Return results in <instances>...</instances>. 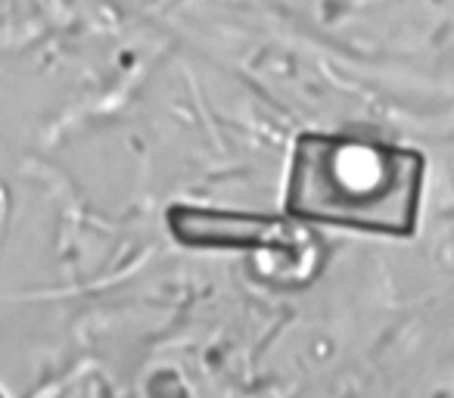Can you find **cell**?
Masks as SVG:
<instances>
[{
    "mask_svg": "<svg viewBox=\"0 0 454 398\" xmlns=\"http://www.w3.org/2000/svg\"><path fill=\"white\" fill-rule=\"evenodd\" d=\"M0 398H4V392H0Z\"/></svg>",
    "mask_w": 454,
    "mask_h": 398,
    "instance_id": "cell-3",
    "label": "cell"
},
{
    "mask_svg": "<svg viewBox=\"0 0 454 398\" xmlns=\"http://www.w3.org/2000/svg\"><path fill=\"white\" fill-rule=\"evenodd\" d=\"M427 156L355 134H302L286 177V215L299 224L414 237Z\"/></svg>",
    "mask_w": 454,
    "mask_h": 398,
    "instance_id": "cell-1",
    "label": "cell"
},
{
    "mask_svg": "<svg viewBox=\"0 0 454 398\" xmlns=\"http://www.w3.org/2000/svg\"><path fill=\"white\" fill-rule=\"evenodd\" d=\"M293 218L247 215L175 206L168 212V230L177 243L196 249H293L296 230Z\"/></svg>",
    "mask_w": 454,
    "mask_h": 398,
    "instance_id": "cell-2",
    "label": "cell"
}]
</instances>
